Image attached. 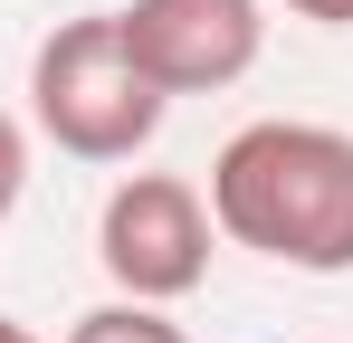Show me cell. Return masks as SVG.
Returning a JSON list of instances; mask_svg holds the SVG:
<instances>
[{
    "label": "cell",
    "instance_id": "cell-5",
    "mask_svg": "<svg viewBox=\"0 0 353 343\" xmlns=\"http://www.w3.org/2000/svg\"><path fill=\"white\" fill-rule=\"evenodd\" d=\"M67 343H191L163 315V305H134V295H115V305H86L77 324H67Z\"/></svg>",
    "mask_w": 353,
    "mask_h": 343
},
{
    "label": "cell",
    "instance_id": "cell-4",
    "mask_svg": "<svg viewBox=\"0 0 353 343\" xmlns=\"http://www.w3.org/2000/svg\"><path fill=\"white\" fill-rule=\"evenodd\" d=\"M115 29L163 96H220L268 48V10L258 0H124Z\"/></svg>",
    "mask_w": 353,
    "mask_h": 343
},
{
    "label": "cell",
    "instance_id": "cell-8",
    "mask_svg": "<svg viewBox=\"0 0 353 343\" xmlns=\"http://www.w3.org/2000/svg\"><path fill=\"white\" fill-rule=\"evenodd\" d=\"M0 343H39V334H29V324H19V315H0Z\"/></svg>",
    "mask_w": 353,
    "mask_h": 343
},
{
    "label": "cell",
    "instance_id": "cell-6",
    "mask_svg": "<svg viewBox=\"0 0 353 343\" xmlns=\"http://www.w3.org/2000/svg\"><path fill=\"white\" fill-rule=\"evenodd\" d=\"M19 191H29V134H19V114L0 105V220L19 210Z\"/></svg>",
    "mask_w": 353,
    "mask_h": 343
},
{
    "label": "cell",
    "instance_id": "cell-1",
    "mask_svg": "<svg viewBox=\"0 0 353 343\" xmlns=\"http://www.w3.org/2000/svg\"><path fill=\"white\" fill-rule=\"evenodd\" d=\"M210 229L296 267V277H353V134L344 124H296L258 114L210 153Z\"/></svg>",
    "mask_w": 353,
    "mask_h": 343
},
{
    "label": "cell",
    "instance_id": "cell-7",
    "mask_svg": "<svg viewBox=\"0 0 353 343\" xmlns=\"http://www.w3.org/2000/svg\"><path fill=\"white\" fill-rule=\"evenodd\" d=\"M296 19H315V29H353V0H287Z\"/></svg>",
    "mask_w": 353,
    "mask_h": 343
},
{
    "label": "cell",
    "instance_id": "cell-2",
    "mask_svg": "<svg viewBox=\"0 0 353 343\" xmlns=\"http://www.w3.org/2000/svg\"><path fill=\"white\" fill-rule=\"evenodd\" d=\"M163 114H172V96L134 67L115 10L58 19L39 39V57H29V124L77 163H134L163 134Z\"/></svg>",
    "mask_w": 353,
    "mask_h": 343
},
{
    "label": "cell",
    "instance_id": "cell-3",
    "mask_svg": "<svg viewBox=\"0 0 353 343\" xmlns=\"http://www.w3.org/2000/svg\"><path fill=\"white\" fill-rule=\"evenodd\" d=\"M210 200L181 172H124L96 210V267L115 295L134 305H181L191 286L210 277Z\"/></svg>",
    "mask_w": 353,
    "mask_h": 343
}]
</instances>
